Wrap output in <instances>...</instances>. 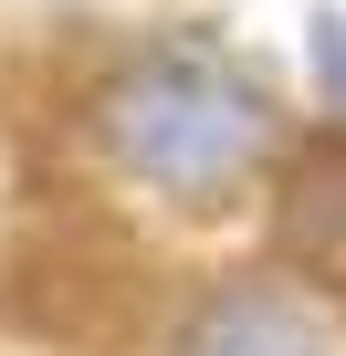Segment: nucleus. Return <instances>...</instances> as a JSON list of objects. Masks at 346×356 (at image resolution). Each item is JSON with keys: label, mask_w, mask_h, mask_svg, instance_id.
<instances>
[{"label": "nucleus", "mask_w": 346, "mask_h": 356, "mask_svg": "<svg viewBox=\"0 0 346 356\" xmlns=\"http://www.w3.org/2000/svg\"><path fill=\"white\" fill-rule=\"evenodd\" d=\"M283 252L346 283V147H325V157H304V168H294V200H283Z\"/></svg>", "instance_id": "7ed1b4c3"}, {"label": "nucleus", "mask_w": 346, "mask_h": 356, "mask_svg": "<svg viewBox=\"0 0 346 356\" xmlns=\"http://www.w3.org/2000/svg\"><path fill=\"white\" fill-rule=\"evenodd\" d=\"M168 356H325V314L283 283H221L179 314Z\"/></svg>", "instance_id": "f03ea898"}, {"label": "nucleus", "mask_w": 346, "mask_h": 356, "mask_svg": "<svg viewBox=\"0 0 346 356\" xmlns=\"http://www.w3.org/2000/svg\"><path fill=\"white\" fill-rule=\"evenodd\" d=\"M95 126H105V157L136 178V189L179 200V210H221L242 178L273 157V105H262V84H242V74H231L221 53H200V42L136 53V63L105 84Z\"/></svg>", "instance_id": "f257e3e1"}, {"label": "nucleus", "mask_w": 346, "mask_h": 356, "mask_svg": "<svg viewBox=\"0 0 346 356\" xmlns=\"http://www.w3.org/2000/svg\"><path fill=\"white\" fill-rule=\"evenodd\" d=\"M304 74H315L325 115L346 126V11H315V22H304Z\"/></svg>", "instance_id": "20e7f679"}]
</instances>
